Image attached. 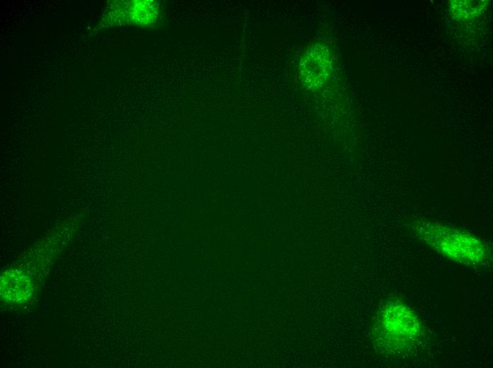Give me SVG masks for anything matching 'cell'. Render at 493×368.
Returning <instances> with one entry per match:
<instances>
[{
	"mask_svg": "<svg viewBox=\"0 0 493 368\" xmlns=\"http://www.w3.org/2000/svg\"><path fill=\"white\" fill-rule=\"evenodd\" d=\"M412 228L434 249L461 264L478 265L489 257L484 244L468 233L426 221H417Z\"/></svg>",
	"mask_w": 493,
	"mask_h": 368,
	"instance_id": "6da1fadb",
	"label": "cell"
},
{
	"mask_svg": "<svg viewBox=\"0 0 493 368\" xmlns=\"http://www.w3.org/2000/svg\"><path fill=\"white\" fill-rule=\"evenodd\" d=\"M380 328L387 343L403 347L419 335L420 325L416 316L400 302L387 305L380 319Z\"/></svg>",
	"mask_w": 493,
	"mask_h": 368,
	"instance_id": "7a4b0ae2",
	"label": "cell"
},
{
	"mask_svg": "<svg viewBox=\"0 0 493 368\" xmlns=\"http://www.w3.org/2000/svg\"><path fill=\"white\" fill-rule=\"evenodd\" d=\"M327 47L322 44L311 45L300 64V76L303 84L310 88H318L325 82L330 67Z\"/></svg>",
	"mask_w": 493,
	"mask_h": 368,
	"instance_id": "3957f363",
	"label": "cell"
},
{
	"mask_svg": "<svg viewBox=\"0 0 493 368\" xmlns=\"http://www.w3.org/2000/svg\"><path fill=\"white\" fill-rule=\"evenodd\" d=\"M33 284L26 275L18 271H7L1 277V298L9 303L19 304L31 295Z\"/></svg>",
	"mask_w": 493,
	"mask_h": 368,
	"instance_id": "277c9868",
	"label": "cell"
}]
</instances>
